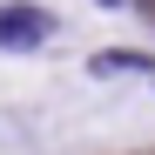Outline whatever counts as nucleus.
Segmentation results:
<instances>
[{"mask_svg":"<svg viewBox=\"0 0 155 155\" xmlns=\"http://www.w3.org/2000/svg\"><path fill=\"white\" fill-rule=\"evenodd\" d=\"M54 34V14L34 0H0V54H34Z\"/></svg>","mask_w":155,"mask_h":155,"instance_id":"obj_1","label":"nucleus"},{"mask_svg":"<svg viewBox=\"0 0 155 155\" xmlns=\"http://www.w3.org/2000/svg\"><path fill=\"white\" fill-rule=\"evenodd\" d=\"M128 68L148 74L155 61H148V54H135V47H108V54H94V61H88V74H128Z\"/></svg>","mask_w":155,"mask_h":155,"instance_id":"obj_2","label":"nucleus"},{"mask_svg":"<svg viewBox=\"0 0 155 155\" xmlns=\"http://www.w3.org/2000/svg\"><path fill=\"white\" fill-rule=\"evenodd\" d=\"M101 7H121V0H101Z\"/></svg>","mask_w":155,"mask_h":155,"instance_id":"obj_3","label":"nucleus"}]
</instances>
